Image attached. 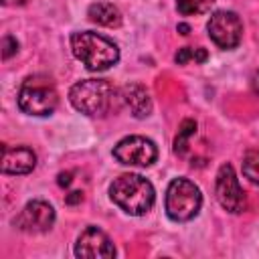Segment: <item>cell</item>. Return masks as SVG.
<instances>
[{
    "instance_id": "obj_1",
    "label": "cell",
    "mask_w": 259,
    "mask_h": 259,
    "mask_svg": "<svg viewBox=\"0 0 259 259\" xmlns=\"http://www.w3.org/2000/svg\"><path fill=\"white\" fill-rule=\"evenodd\" d=\"M71 49L73 55L89 69V71H107L119 61V49L113 40L103 34L83 30L71 34Z\"/></svg>"
},
{
    "instance_id": "obj_20",
    "label": "cell",
    "mask_w": 259,
    "mask_h": 259,
    "mask_svg": "<svg viewBox=\"0 0 259 259\" xmlns=\"http://www.w3.org/2000/svg\"><path fill=\"white\" fill-rule=\"evenodd\" d=\"M59 184H61V186H69V184H71V172L59 174Z\"/></svg>"
},
{
    "instance_id": "obj_11",
    "label": "cell",
    "mask_w": 259,
    "mask_h": 259,
    "mask_svg": "<svg viewBox=\"0 0 259 259\" xmlns=\"http://www.w3.org/2000/svg\"><path fill=\"white\" fill-rule=\"evenodd\" d=\"M36 166V154L26 146L2 148V172L4 174H28Z\"/></svg>"
},
{
    "instance_id": "obj_19",
    "label": "cell",
    "mask_w": 259,
    "mask_h": 259,
    "mask_svg": "<svg viewBox=\"0 0 259 259\" xmlns=\"http://www.w3.org/2000/svg\"><path fill=\"white\" fill-rule=\"evenodd\" d=\"M251 89H253V93L259 95V71H255V73L251 75Z\"/></svg>"
},
{
    "instance_id": "obj_18",
    "label": "cell",
    "mask_w": 259,
    "mask_h": 259,
    "mask_svg": "<svg viewBox=\"0 0 259 259\" xmlns=\"http://www.w3.org/2000/svg\"><path fill=\"white\" fill-rule=\"evenodd\" d=\"M16 51H18V42H16V38H12V36H4V38H2V59H4V61L10 59Z\"/></svg>"
},
{
    "instance_id": "obj_21",
    "label": "cell",
    "mask_w": 259,
    "mask_h": 259,
    "mask_svg": "<svg viewBox=\"0 0 259 259\" xmlns=\"http://www.w3.org/2000/svg\"><path fill=\"white\" fill-rule=\"evenodd\" d=\"M81 198H83V194H81V192H71V194L67 196V202H69V204H73V202H79Z\"/></svg>"
},
{
    "instance_id": "obj_13",
    "label": "cell",
    "mask_w": 259,
    "mask_h": 259,
    "mask_svg": "<svg viewBox=\"0 0 259 259\" xmlns=\"http://www.w3.org/2000/svg\"><path fill=\"white\" fill-rule=\"evenodd\" d=\"M87 14H89V20L99 24V26L115 28V26L121 24V12L111 2H95V4L89 6Z\"/></svg>"
},
{
    "instance_id": "obj_2",
    "label": "cell",
    "mask_w": 259,
    "mask_h": 259,
    "mask_svg": "<svg viewBox=\"0 0 259 259\" xmlns=\"http://www.w3.org/2000/svg\"><path fill=\"white\" fill-rule=\"evenodd\" d=\"M111 200L127 214H146L154 204V186L140 174H121L109 186Z\"/></svg>"
},
{
    "instance_id": "obj_3",
    "label": "cell",
    "mask_w": 259,
    "mask_h": 259,
    "mask_svg": "<svg viewBox=\"0 0 259 259\" xmlns=\"http://www.w3.org/2000/svg\"><path fill=\"white\" fill-rule=\"evenodd\" d=\"M115 91L105 79H83L69 91L71 105L91 117H101L113 107Z\"/></svg>"
},
{
    "instance_id": "obj_14",
    "label": "cell",
    "mask_w": 259,
    "mask_h": 259,
    "mask_svg": "<svg viewBox=\"0 0 259 259\" xmlns=\"http://www.w3.org/2000/svg\"><path fill=\"white\" fill-rule=\"evenodd\" d=\"M212 4H214V0H176V8H178V12L184 14V16L202 14V12H206Z\"/></svg>"
},
{
    "instance_id": "obj_5",
    "label": "cell",
    "mask_w": 259,
    "mask_h": 259,
    "mask_svg": "<svg viewBox=\"0 0 259 259\" xmlns=\"http://www.w3.org/2000/svg\"><path fill=\"white\" fill-rule=\"evenodd\" d=\"M166 212L172 221L184 223L198 214L202 204L200 188L188 178H174L166 190Z\"/></svg>"
},
{
    "instance_id": "obj_8",
    "label": "cell",
    "mask_w": 259,
    "mask_h": 259,
    "mask_svg": "<svg viewBox=\"0 0 259 259\" xmlns=\"http://www.w3.org/2000/svg\"><path fill=\"white\" fill-rule=\"evenodd\" d=\"M214 192L217 200L221 206L229 212H243L245 208V192L239 184V178L233 170L231 164H223L217 172V182H214Z\"/></svg>"
},
{
    "instance_id": "obj_22",
    "label": "cell",
    "mask_w": 259,
    "mask_h": 259,
    "mask_svg": "<svg viewBox=\"0 0 259 259\" xmlns=\"http://www.w3.org/2000/svg\"><path fill=\"white\" fill-rule=\"evenodd\" d=\"M4 4H26L28 0H2Z\"/></svg>"
},
{
    "instance_id": "obj_9",
    "label": "cell",
    "mask_w": 259,
    "mask_h": 259,
    "mask_svg": "<svg viewBox=\"0 0 259 259\" xmlns=\"http://www.w3.org/2000/svg\"><path fill=\"white\" fill-rule=\"evenodd\" d=\"M75 255L81 259H109L115 255V247L101 229L87 227L75 243Z\"/></svg>"
},
{
    "instance_id": "obj_10",
    "label": "cell",
    "mask_w": 259,
    "mask_h": 259,
    "mask_svg": "<svg viewBox=\"0 0 259 259\" xmlns=\"http://www.w3.org/2000/svg\"><path fill=\"white\" fill-rule=\"evenodd\" d=\"M55 223V208L45 200H30L20 214L14 219V225L24 233H45Z\"/></svg>"
},
{
    "instance_id": "obj_15",
    "label": "cell",
    "mask_w": 259,
    "mask_h": 259,
    "mask_svg": "<svg viewBox=\"0 0 259 259\" xmlns=\"http://www.w3.org/2000/svg\"><path fill=\"white\" fill-rule=\"evenodd\" d=\"M194 132H196V121L194 119H184L182 121V125H180V130H178V136H176V140H174V152L176 154H184L186 152V142H188V138L190 136H194Z\"/></svg>"
},
{
    "instance_id": "obj_16",
    "label": "cell",
    "mask_w": 259,
    "mask_h": 259,
    "mask_svg": "<svg viewBox=\"0 0 259 259\" xmlns=\"http://www.w3.org/2000/svg\"><path fill=\"white\" fill-rule=\"evenodd\" d=\"M206 51L204 49H200V47H182V49H178V53L174 55V61L178 63V65H186V63H190V61H194V63H204L206 61Z\"/></svg>"
},
{
    "instance_id": "obj_6",
    "label": "cell",
    "mask_w": 259,
    "mask_h": 259,
    "mask_svg": "<svg viewBox=\"0 0 259 259\" xmlns=\"http://www.w3.org/2000/svg\"><path fill=\"white\" fill-rule=\"evenodd\" d=\"M206 30L219 49H235L243 36V22L231 10H217L210 14Z\"/></svg>"
},
{
    "instance_id": "obj_12",
    "label": "cell",
    "mask_w": 259,
    "mask_h": 259,
    "mask_svg": "<svg viewBox=\"0 0 259 259\" xmlns=\"http://www.w3.org/2000/svg\"><path fill=\"white\" fill-rule=\"evenodd\" d=\"M119 97L127 105V109L132 111L134 117L142 119V117H148L150 115V111H152V99H150V93L146 91L144 85H140V83H127V85L121 87Z\"/></svg>"
},
{
    "instance_id": "obj_23",
    "label": "cell",
    "mask_w": 259,
    "mask_h": 259,
    "mask_svg": "<svg viewBox=\"0 0 259 259\" xmlns=\"http://www.w3.org/2000/svg\"><path fill=\"white\" fill-rule=\"evenodd\" d=\"M178 30H182V34H188V26H186V24H180Z\"/></svg>"
},
{
    "instance_id": "obj_4",
    "label": "cell",
    "mask_w": 259,
    "mask_h": 259,
    "mask_svg": "<svg viewBox=\"0 0 259 259\" xmlns=\"http://www.w3.org/2000/svg\"><path fill=\"white\" fill-rule=\"evenodd\" d=\"M59 105L55 83L45 75L26 77L18 89V107L28 115H51Z\"/></svg>"
},
{
    "instance_id": "obj_17",
    "label": "cell",
    "mask_w": 259,
    "mask_h": 259,
    "mask_svg": "<svg viewBox=\"0 0 259 259\" xmlns=\"http://www.w3.org/2000/svg\"><path fill=\"white\" fill-rule=\"evenodd\" d=\"M243 174L259 184V150H249L245 156H243Z\"/></svg>"
},
{
    "instance_id": "obj_7",
    "label": "cell",
    "mask_w": 259,
    "mask_h": 259,
    "mask_svg": "<svg viewBox=\"0 0 259 259\" xmlns=\"http://www.w3.org/2000/svg\"><path fill=\"white\" fill-rule=\"evenodd\" d=\"M113 156L125 166H150L158 158V148L144 136H127L117 142V146L113 148Z\"/></svg>"
}]
</instances>
